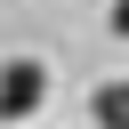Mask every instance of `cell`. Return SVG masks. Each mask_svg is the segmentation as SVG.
Returning a JSON list of instances; mask_svg holds the SVG:
<instances>
[{
	"label": "cell",
	"instance_id": "cell-3",
	"mask_svg": "<svg viewBox=\"0 0 129 129\" xmlns=\"http://www.w3.org/2000/svg\"><path fill=\"white\" fill-rule=\"evenodd\" d=\"M113 32H121V40H129V0H113Z\"/></svg>",
	"mask_w": 129,
	"mask_h": 129
},
{
	"label": "cell",
	"instance_id": "cell-2",
	"mask_svg": "<svg viewBox=\"0 0 129 129\" xmlns=\"http://www.w3.org/2000/svg\"><path fill=\"white\" fill-rule=\"evenodd\" d=\"M89 121H97V129H129V81H105V89L89 97Z\"/></svg>",
	"mask_w": 129,
	"mask_h": 129
},
{
	"label": "cell",
	"instance_id": "cell-1",
	"mask_svg": "<svg viewBox=\"0 0 129 129\" xmlns=\"http://www.w3.org/2000/svg\"><path fill=\"white\" fill-rule=\"evenodd\" d=\"M40 97H48V64H40V56H8V64H0V121L40 113Z\"/></svg>",
	"mask_w": 129,
	"mask_h": 129
}]
</instances>
